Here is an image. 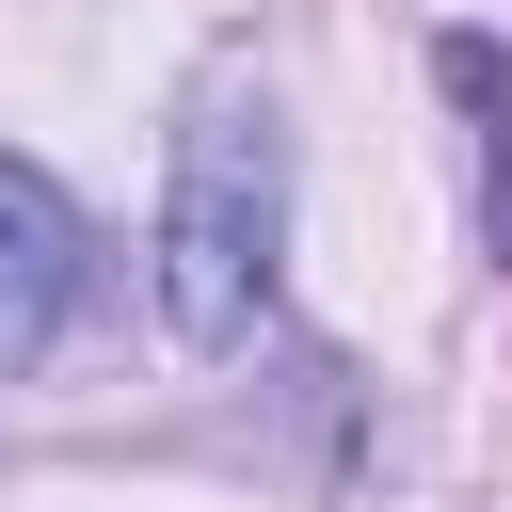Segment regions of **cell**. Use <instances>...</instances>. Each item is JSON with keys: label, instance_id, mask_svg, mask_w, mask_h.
Wrapping results in <instances>:
<instances>
[{"label": "cell", "instance_id": "cell-1", "mask_svg": "<svg viewBox=\"0 0 512 512\" xmlns=\"http://www.w3.org/2000/svg\"><path fill=\"white\" fill-rule=\"evenodd\" d=\"M288 272V96L256 80V48H224L176 96V160H160V320L192 352H240L272 320Z\"/></svg>", "mask_w": 512, "mask_h": 512}, {"label": "cell", "instance_id": "cell-2", "mask_svg": "<svg viewBox=\"0 0 512 512\" xmlns=\"http://www.w3.org/2000/svg\"><path fill=\"white\" fill-rule=\"evenodd\" d=\"M80 288H96V240H80V208H64V176L0 144V384L64 352V320H80Z\"/></svg>", "mask_w": 512, "mask_h": 512}, {"label": "cell", "instance_id": "cell-3", "mask_svg": "<svg viewBox=\"0 0 512 512\" xmlns=\"http://www.w3.org/2000/svg\"><path fill=\"white\" fill-rule=\"evenodd\" d=\"M432 80L480 112V240H496V272H512V80H496V48H480V32H448V48H432Z\"/></svg>", "mask_w": 512, "mask_h": 512}]
</instances>
